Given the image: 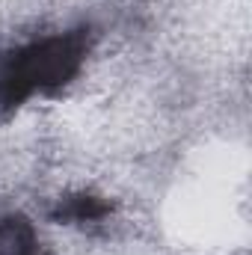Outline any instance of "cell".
Returning <instances> with one entry per match:
<instances>
[{
    "label": "cell",
    "instance_id": "obj_2",
    "mask_svg": "<svg viewBox=\"0 0 252 255\" xmlns=\"http://www.w3.org/2000/svg\"><path fill=\"white\" fill-rule=\"evenodd\" d=\"M0 255H45L36 226L18 214H0Z\"/></svg>",
    "mask_w": 252,
    "mask_h": 255
},
{
    "label": "cell",
    "instance_id": "obj_3",
    "mask_svg": "<svg viewBox=\"0 0 252 255\" xmlns=\"http://www.w3.org/2000/svg\"><path fill=\"white\" fill-rule=\"evenodd\" d=\"M107 214H110V205L101 196L80 193V196H71V199H65L60 205L57 220H63V223H98Z\"/></svg>",
    "mask_w": 252,
    "mask_h": 255
},
{
    "label": "cell",
    "instance_id": "obj_1",
    "mask_svg": "<svg viewBox=\"0 0 252 255\" xmlns=\"http://www.w3.org/2000/svg\"><path fill=\"white\" fill-rule=\"evenodd\" d=\"M92 36L86 27L30 39L0 54V113H15L36 95L65 89L86 65Z\"/></svg>",
    "mask_w": 252,
    "mask_h": 255
}]
</instances>
